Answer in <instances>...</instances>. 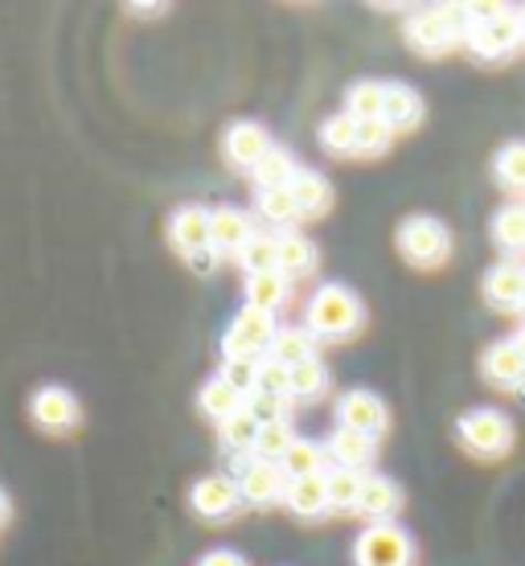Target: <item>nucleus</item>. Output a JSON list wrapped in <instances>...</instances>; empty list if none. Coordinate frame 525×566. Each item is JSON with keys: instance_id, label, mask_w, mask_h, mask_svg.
I'll return each instance as SVG.
<instances>
[{"instance_id": "f257e3e1", "label": "nucleus", "mask_w": 525, "mask_h": 566, "mask_svg": "<svg viewBox=\"0 0 525 566\" xmlns=\"http://www.w3.org/2000/svg\"><path fill=\"white\" fill-rule=\"evenodd\" d=\"M308 325L321 333V337H349L357 325H361V304L349 287L342 283H325L321 292L308 304Z\"/></svg>"}, {"instance_id": "f03ea898", "label": "nucleus", "mask_w": 525, "mask_h": 566, "mask_svg": "<svg viewBox=\"0 0 525 566\" xmlns=\"http://www.w3.org/2000/svg\"><path fill=\"white\" fill-rule=\"evenodd\" d=\"M275 337H280L275 312H263L246 304V308L234 316L230 333L222 337V354H227V361H255L259 349H271Z\"/></svg>"}, {"instance_id": "7ed1b4c3", "label": "nucleus", "mask_w": 525, "mask_h": 566, "mask_svg": "<svg viewBox=\"0 0 525 566\" xmlns=\"http://www.w3.org/2000/svg\"><path fill=\"white\" fill-rule=\"evenodd\" d=\"M357 566H411V542L390 522H374L354 546Z\"/></svg>"}, {"instance_id": "20e7f679", "label": "nucleus", "mask_w": 525, "mask_h": 566, "mask_svg": "<svg viewBox=\"0 0 525 566\" xmlns=\"http://www.w3.org/2000/svg\"><path fill=\"white\" fill-rule=\"evenodd\" d=\"M398 247H402V255L411 259V263L431 268V263H440L452 251V239H448V230L435 218H411L398 230Z\"/></svg>"}, {"instance_id": "39448f33", "label": "nucleus", "mask_w": 525, "mask_h": 566, "mask_svg": "<svg viewBox=\"0 0 525 566\" xmlns=\"http://www.w3.org/2000/svg\"><path fill=\"white\" fill-rule=\"evenodd\" d=\"M460 436H464V443H469L472 452L501 455L513 443V427L501 411H489V407H484V411H469L460 419Z\"/></svg>"}, {"instance_id": "423d86ee", "label": "nucleus", "mask_w": 525, "mask_h": 566, "mask_svg": "<svg viewBox=\"0 0 525 566\" xmlns=\"http://www.w3.org/2000/svg\"><path fill=\"white\" fill-rule=\"evenodd\" d=\"M522 33H525L522 17L501 13V17H493V21H484V25H472L469 29V45L481 57H497V54H505V50H513V45L522 42Z\"/></svg>"}, {"instance_id": "0eeeda50", "label": "nucleus", "mask_w": 525, "mask_h": 566, "mask_svg": "<svg viewBox=\"0 0 525 566\" xmlns=\"http://www.w3.org/2000/svg\"><path fill=\"white\" fill-rule=\"evenodd\" d=\"M284 472L271 464V460H255V464H239V493L251 505H267L284 496Z\"/></svg>"}, {"instance_id": "6e6552de", "label": "nucleus", "mask_w": 525, "mask_h": 566, "mask_svg": "<svg viewBox=\"0 0 525 566\" xmlns=\"http://www.w3.org/2000/svg\"><path fill=\"white\" fill-rule=\"evenodd\" d=\"M169 234H172V247H177L181 255L210 251V213L201 210V206H185V210L172 213Z\"/></svg>"}, {"instance_id": "1a4fd4ad", "label": "nucleus", "mask_w": 525, "mask_h": 566, "mask_svg": "<svg viewBox=\"0 0 525 566\" xmlns=\"http://www.w3.org/2000/svg\"><path fill=\"white\" fill-rule=\"evenodd\" d=\"M342 427H354L361 436H382L386 431V407L378 395H369V390H354V395L342 398Z\"/></svg>"}, {"instance_id": "9d476101", "label": "nucleus", "mask_w": 525, "mask_h": 566, "mask_svg": "<svg viewBox=\"0 0 525 566\" xmlns=\"http://www.w3.org/2000/svg\"><path fill=\"white\" fill-rule=\"evenodd\" d=\"M193 510L201 513V517H227V513L239 510V481H230V476H206V481L193 484Z\"/></svg>"}, {"instance_id": "9b49d317", "label": "nucleus", "mask_w": 525, "mask_h": 566, "mask_svg": "<svg viewBox=\"0 0 525 566\" xmlns=\"http://www.w3.org/2000/svg\"><path fill=\"white\" fill-rule=\"evenodd\" d=\"M267 153H271L267 128H259V124H234V128L227 132L230 165H239V169H255Z\"/></svg>"}, {"instance_id": "f8f14e48", "label": "nucleus", "mask_w": 525, "mask_h": 566, "mask_svg": "<svg viewBox=\"0 0 525 566\" xmlns=\"http://www.w3.org/2000/svg\"><path fill=\"white\" fill-rule=\"evenodd\" d=\"M251 239H255V230H251V218H246L242 210L222 206V210L210 213V247L213 251H242Z\"/></svg>"}, {"instance_id": "ddd939ff", "label": "nucleus", "mask_w": 525, "mask_h": 566, "mask_svg": "<svg viewBox=\"0 0 525 566\" xmlns=\"http://www.w3.org/2000/svg\"><path fill=\"white\" fill-rule=\"evenodd\" d=\"M33 419L50 431H62V427H74L78 419V402H74L71 390H62V386H45L33 395Z\"/></svg>"}, {"instance_id": "4468645a", "label": "nucleus", "mask_w": 525, "mask_h": 566, "mask_svg": "<svg viewBox=\"0 0 525 566\" xmlns=\"http://www.w3.org/2000/svg\"><path fill=\"white\" fill-rule=\"evenodd\" d=\"M284 501H287V510L300 513V517H316V513H325L328 510V472H313V476L287 481Z\"/></svg>"}, {"instance_id": "2eb2a0df", "label": "nucleus", "mask_w": 525, "mask_h": 566, "mask_svg": "<svg viewBox=\"0 0 525 566\" xmlns=\"http://www.w3.org/2000/svg\"><path fill=\"white\" fill-rule=\"evenodd\" d=\"M484 296L489 304L501 312H517L525 300V271L505 263V268H493L489 271V280H484Z\"/></svg>"}, {"instance_id": "dca6fc26", "label": "nucleus", "mask_w": 525, "mask_h": 566, "mask_svg": "<svg viewBox=\"0 0 525 566\" xmlns=\"http://www.w3.org/2000/svg\"><path fill=\"white\" fill-rule=\"evenodd\" d=\"M484 374L489 382L497 386H525V357L513 340H497L489 354H484Z\"/></svg>"}, {"instance_id": "f3484780", "label": "nucleus", "mask_w": 525, "mask_h": 566, "mask_svg": "<svg viewBox=\"0 0 525 566\" xmlns=\"http://www.w3.org/2000/svg\"><path fill=\"white\" fill-rule=\"evenodd\" d=\"M251 172H255L259 189H263V193H271V189H292V185H296V177H300V165H296V156L287 153V148H275V144H271V153L263 156Z\"/></svg>"}, {"instance_id": "a211bd4d", "label": "nucleus", "mask_w": 525, "mask_h": 566, "mask_svg": "<svg viewBox=\"0 0 525 566\" xmlns=\"http://www.w3.org/2000/svg\"><path fill=\"white\" fill-rule=\"evenodd\" d=\"M398 505H402V489H398V484L390 481V476H366L357 510L369 513L374 522H386L390 513H398Z\"/></svg>"}, {"instance_id": "6ab92c4d", "label": "nucleus", "mask_w": 525, "mask_h": 566, "mask_svg": "<svg viewBox=\"0 0 525 566\" xmlns=\"http://www.w3.org/2000/svg\"><path fill=\"white\" fill-rule=\"evenodd\" d=\"M460 33H455L452 25H448V17H443V9H431V13H419L411 25V45H419L423 54H440V50H448V45L455 42Z\"/></svg>"}, {"instance_id": "aec40b11", "label": "nucleus", "mask_w": 525, "mask_h": 566, "mask_svg": "<svg viewBox=\"0 0 525 566\" xmlns=\"http://www.w3.org/2000/svg\"><path fill=\"white\" fill-rule=\"evenodd\" d=\"M419 115H423V99L414 95L411 86H398V83L386 86L382 119L390 128H411V124H419Z\"/></svg>"}, {"instance_id": "412c9836", "label": "nucleus", "mask_w": 525, "mask_h": 566, "mask_svg": "<svg viewBox=\"0 0 525 566\" xmlns=\"http://www.w3.org/2000/svg\"><path fill=\"white\" fill-rule=\"evenodd\" d=\"M386 86H390V83H374V78H361V83H354L349 99H345V112L354 115L357 124H366V119H382Z\"/></svg>"}, {"instance_id": "4be33fe9", "label": "nucleus", "mask_w": 525, "mask_h": 566, "mask_svg": "<svg viewBox=\"0 0 525 566\" xmlns=\"http://www.w3.org/2000/svg\"><path fill=\"white\" fill-rule=\"evenodd\" d=\"M328 455L342 468H357L374 455V439L354 431V427H342V431H333V439H328Z\"/></svg>"}, {"instance_id": "5701e85b", "label": "nucleus", "mask_w": 525, "mask_h": 566, "mask_svg": "<svg viewBox=\"0 0 525 566\" xmlns=\"http://www.w3.org/2000/svg\"><path fill=\"white\" fill-rule=\"evenodd\" d=\"M361 484H366V476L357 468H333L328 472V510H342V513L357 510Z\"/></svg>"}, {"instance_id": "b1692460", "label": "nucleus", "mask_w": 525, "mask_h": 566, "mask_svg": "<svg viewBox=\"0 0 525 566\" xmlns=\"http://www.w3.org/2000/svg\"><path fill=\"white\" fill-rule=\"evenodd\" d=\"M321 460H325V448H321V443H313V439H296V443L284 452V460H280V472H284L287 481H300V476L321 472Z\"/></svg>"}, {"instance_id": "393cba45", "label": "nucleus", "mask_w": 525, "mask_h": 566, "mask_svg": "<svg viewBox=\"0 0 525 566\" xmlns=\"http://www.w3.org/2000/svg\"><path fill=\"white\" fill-rule=\"evenodd\" d=\"M246 296H251V308L275 312L287 300V275H284V271L251 275V283H246Z\"/></svg>"}, {"instance_id": "a878e982", "label": "nucleus", "mask_w": 525, "mask_h": 566, "mask_svg": "<svg viewBox=\"0 0 525 566\" xmlns=\"http://www.w3.org/2000/svg\"><path fill=\"white\" fill-rule=\"evenodd\" d=\"M292 193L300 201V213H325L328 201H333V185L321 177V172H300L296 185H292Z\"/></svg>"}, {"instance_id": "bb28decb", "label": "nucleus", "mask_w": 525, "mask_h": 566, "mask_svg": "<svg viewBox=\"0 0 525 566\" xmlns=\"http://www.w3.org/2000/svg\"><path fill=\"white\" fill-rule=\"evenodd\" d=\"M271 361H280V366H300V361H308L313 357V337L308 333H300V328H280V337L271 340Z\"/></svg>"}, {"instance_id": "cd10ccee", "label": "nucleus", "mask_w": 525, "mask_h": 566, "mask_svg": "<svg viewBox=\"0 0 525 566\" xmlns=\"http://www.w3.org/2000/svg\"><path fill=\"white\" fill-rule=\"evenodd\" d=\"M239 263L251 271V275H267V271H280V242L267 239V234H255V239H251L239 251Z\"/></svg>"}, {"instance_id": "c85d7f7f", "label": "nucleus", "mask_w": 525, "mask_h": 566, "mask_svg": "<svg viewBox=\"0 0 525 566\" xmlns=\"http://www.w3.org/2000/svg\"><path fill=\"white\" fill-rule=\"evenodd\" d=\"M201 411L210 415V419H230L234 411H242V395L230 382L213 378V382L201 386Z\"/></svg>"}, {"instance_id": "c756f323", "label": "nucleus", "mask_w": 525, "mask_h": 566, "mask_svg": "<svg viewBox=\"0 0 525 566\" xmlns=\"http://www.w3.org/2000/svg\"><path fill=\"white\" fill-rule=\"evenodd\" d=\"M316 268V251L313 242L304 239V234H284L280 239V271L284 275H304V271Z\"/></svg>"}, {"instance_id": "7c9ffc66", "label": "nucleus", "mask_w": 525, "mask_h": 566, "mask_svg": "<svg viewBox=\"0 0 525 566\" xmlns=\"http://www.w3.org/2000/svg\"><path fill=\"white\" fill-rule=\"evenodd\" d=\"M255 439H259V423L246 407L234 411L230 419H222V443L227 448H234V452H255Z\"/></svg>"}, {"instance_id": "2f4dec72", "label": "nucleus", "mask_w": 525, "mask_h": 566, "mask_svg": "<svg viewBox=\"0 0 525 566\" xmlns=\"http://www.w3.org/2000/svg\"><path fill=\"white\" fill-rule=\"evenodd\" d=\"M325 386H328V374H325V366H321L316 357H308V361L292 366V382H287V395H292V398H316Z\"/></svg>"}, {"instance_id": "473e14b6", "label": "nucleus", "mask_w": 525, "mask_h": 566, "mask_svg": "<svg viewBox=\"0 0 525 566\" xmlns=\"http://www.w3.org/2000/svg\"><path fill=\"white\" fill-rule=\"evenodd\" d=\"M259 210H263V218L275 222V227H292L300 218V201L292 189H271V193L259 198Z\"/></svg>"}, {"instance_id": "72a5a7b5", "label": "nucleus", "mask_w": 525, "mask_h": 566, "mask_svg": "<svg viewBox=\"0 0 525 566\" xmlns=\"http://www.w3.org/2000/svg\"><path fill=\"white\" fill-rule=\"evenodd\" d=\"M321 140H325V148H333V153H357V119L349 112L325 119Z\"/></svg>"}, {"instance_id": "f704fd0d", "label": "nucleus", "mask_w": 525, "mask_h": 566, "mask_svg": "<svg viewBox=\"0 0 525 566\" xmlns=\"http://www.w3.org/2000/svg\"><path fill=\"white\" fill-rule=\"evenodd\" d=\"M292 443H296L292 423H267V427H259L255 452H259V460H284V452Z\"/></svg>"}, {"instance_id": "c9c22d12", "label": "nucleus", "mask_w": 525, "mask_h": 566, "mask_svg": "<svg viewBox=\"0 0 525 566\" xmlns=\"http://www.w3.org/2000/svg\"><path fill=\"white\" fill-rule=\"evenodd\" d=\"M493 234H497L501 247L522 251L525 247V206H505V210L497 213V222H493Z\"/></svg>"}, {"instance_id": "e433bc0d", "label": "nucleus", "mask_w": 525, "mask_h": 566, "mask_svg": "<svg viewBox=\"0 0 525 566\" xmlns=\"http://www.w3.org/2000/svg\"><path fill=\"white\" fill-rule=\"evenodd\" d=\"M246 411L255 415V423L259 427H267V423H287V398L284 395H251L246 402H242Z\"/></svg>"}, {"instance_id": "4c0bfd02", "label": "nucleus", "mask_w": 525, "mask_h": 566, "mask_svg": "<svg viewBox=\"0 0 525 566\" xmlns=\"http://www.w3.org/2000/svg\"><path fill=\"white\" fill-rule=\"evenodd\" d=\"M497 177L505 189H525V144H510L497 156Z\"/></svg>"}, {"instance_id": "58836bf2", "label": "nucleus", "mask_w": 525, "mask_h": 566, "mask_svg": "<svg viewBox=\"0 0 525 566\" xmlns=\"http://www.w3.org/2000/svg\"><path fill=\"white\" fill-rule=\"evenodd\" d=\"M222 382H230L242 398H251L259 390V361H227L222 366Z\"/></svg>"}, {"instance_id": "ea45409f", "label": "nucleus", "mask_w": 525, "mask_h": 566, "mask_svg": "<svg viewBox=\"0 0 525 566\" xmlns=\"http://www.w3.org/2000/svg\"><path fill=\"white\" fill-rule=\"evenodd\" d=\"M287 382H292V369L280 366V361H259V395H284L287 398Z\"/></svg>"}, {"instance_id": "a19ab883", "label": "nucleus", "mask_w": 525, "mask_h": 566, "mask_svg": "<svg viewBox=\"0 0 525 566\" xmlns=\"http://www.w3.org/2000/svg\"><path fill=\"white\" fill-rule=\"evenodd\" d=\"M390 124L386 119H366V124H357V153H382L386 144H390Z\"/></svg>"}, {"instance_id": "79ce46f5", "label": "nucleus", "mask_w": 525, "mask_h": 566, "mask_svg": "<svg viewBox=\"0 0 525 566\" xmlns=\"http://www.w3.org/2000/svg\"><path fill=\"white\" fill-rule=\"evenodd\" d=\"M201 566H246L234 551H213L201 558Z\"/></svg>"}, {"instance_id": "37998d69", "label": "nucleus", "mask_w": 525, "mask_h": 566, "mask_svg": "<svg viewBox=\"0 0 525 566\" xmlns=\"http://www.w3.org/2000/svg\"><path fill=\"white\" fill-rule=\"evenodd\" d=\"M193 268H198V271H210V251H201V255H193Z\"/></svg>"}, {"instance_id": "c03bdc74", "label": "nucleus", "mask_w": 525, "mask_h": 566, "mask_svg": "<svg viewBox=\"0 0 525 566\" xmlns=\"http://www.w3.org/2000/svg\"><path fill=\"white\" fill-rule=\"evenodd\" d=\"M513 345H517V349H522V357H525V328L517 333V337H513Z\"/></svg>"}, {"instance_id": "a18cd8bd", "label": "nucleus", "mask_w": 525, "mask_h": 566, "mask_svg": "<svg viewBox=\"0 0 525 566\" xmlns=\"http://www.w3.org/2000/svg\"><path fill=\"white\" fill-rule=\"evenodd\" d=\"M4 510H9V501H4V489H0V517H4Z\"/></svg>"}, {"instance_id": "49530a36", "label": "nucleus", "mask_w": 525, "mask_h": 566, "mask_svg": "<svg viewBox=\"0 0 525 566\" xmlns=\"http://www.w3.org/2000/svg\"><path fill=\"white\" fill-rule=\"evenodd\" d=\"M517 17H522V29H525V9H522V13H517Z\"/></svg>"}, {"instance_id": "de8ad7c7", "label": "nucleus", "mask_w": 525, "mask_h": 566, "mask_svg": "<svg viewBox=\"0 0 525 566\" xmlns=\"http://www.w3.org/2000/svg\"><path fill=\"white\" fill-rule=\"evenodd\" d=\"M522 312H525V300H522Z\"/></svg>"}]
</instances>
